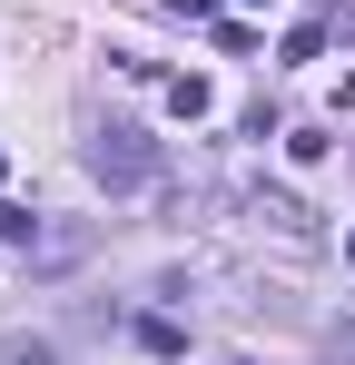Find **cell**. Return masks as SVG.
Returning <instances> with one entry per match:
<instances>
[{"instance_id": "4", "label": "cell", "mask_w": 355, "mask_h": 365, "mask_svg": "<svg viewBox=\"0 0 355 365\" xmlns=\"http://www.w3.org/2000/svg\"><path fill=\"white\" fill-rule=\"evenodd\" d=\"M138 346H148V356H187V326H178V316H138Z\"/></svg>"}, {"instance_id": "9", "label": "cell", "mask_w": 355, "mask_h": 365, "mask_svg": "<svg viewBox=\"0 0 355 365\" xmlns=\"http://www.w3.org/2000/svg\"><path fill=\"white\" fill-rule=\"evenodd\" d=\"M346 356H355V326H346Z\"/></svg>"}, {"instance_id": "1", "label": "cell", "mask_w": 355, "mask_h": 365, "mask_svg": "<svg viewBox=\"0 0 355 365\" xmlns=\"http://www.w3.org/2000/svg\"><path fill=\"white\" fill-rule=\"evenodd\" d=\"M89 178L99 187H148L158 178V138H148V128H89Z\"/></svg>"}, {"instance_id": "7", "label": "cell", "mask_w": 355, "mask_h": 365, "mask_svg": "<svg viewBox=\"0 0 355 365\" xmlns=\"http://www.w3.org/2000/svg\"><path fill=\"white\" fill-rule=\"evenodd\" d=\"M168 20H217V0H168Z\"/></svg>"}, {"instance_id": "5", "label": "cell", "mask_w": 355, "mask_h": 365, "mask_svg": "<svg viewBox=\"0 0 355 365\" xmlns=\"http://www.w3.org/2000/svg\"><path fill=\"white\" fill-rule=\"evenodd\" d=\"M0 247H40V217H30L20 197H0Z\"/></svg>"}, {"instance_id": "10", "label": "cell", "mask_w": 355, "mask_h": 365, "mask_svg": "<svg viewBox=\"0 0 355 365\" xmlns=\"http://www.w3.org/2000/svg\"><path fill=\"white\" fill-rule=\"evenodd\" d=\"M0 178H10V158H0Z\"/></svg>"}, {"instance_id": "8", "label": "cell", "mask_w": 355, "mask_h": 365, "mask_svg": "<svg viewBox=\"0 0 355 365\" xmlns=\"http://www.w3.org/2000/svg\"><path fill=\"white\" fill-rule=\"evenodd\" d=\"M346 267H355V227H346Z\"/></svg>"}, {"instance_id": "2", "label": "cell", "mask_w": 355, "mask_h": 365, "mask_svg": "<svg viewBox=\"0 0 355 365\" xmlns=\"http://www.w3.org/2000/svg\"><path fill=\"white\" fill-rule=\"evenodd\" d=\"M247 217H257V227H277V237H316V217L296 207L287 187H247Z\"/></svg>"}, {"instance_id": "3", "label": "cell", "mask_w": 355, "mask_h": 365, "mask_svg": "<svg viewBox=\"0 0 355 365\" xmlns=\"http://www.w3.org/2000/svg\"><path fill=\"white\" fill-rule=\"evenodd\" d=\"M158 89H168V109H178V119H207V109H217V89H207L197 69H178V79H158Z\"/></svg>"}, {"instance_id": "6", "label": "cell", "mask_w": 355, "mask_h": 365, "mask_svg": "<svg viewBox=\"0 0 355 365\" xmlns=\"http://www.w3.org/2000/svg\"><path fill=\"white\" fill-rule=\"evenodd\" d=\"M277 50H287V60H326V30H316V20H296V30L277 40Z\"/></svg>"}]
</instances>
